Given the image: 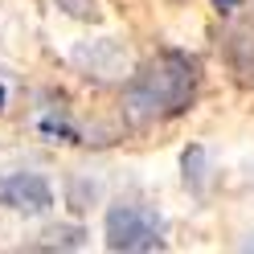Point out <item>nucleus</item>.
Here are the masks:
<instances>
[{"label": "nucleus", "mask_w": 254, "mask_h": 254, "mask_svg": "<svg viewBox=\"0 0 254 254\" xmlns=\"http://www.w3.org/2000/svg\"><path fill=\"white\" fill-rule=\"evenodd\" d=\"M50 238H58L54 246H62V250H78V246H82V238H86V234L78 230V226H66V230H54Z\"/></svg>", "instance_id": "obj_9"}, {"label": "nucleus", "mask_w": 254, "mask_h": 254, "mask_svg": "<svg viewBox=\"0 0 254 254\" xmlns=\"http://www.w3.org/2000/svg\"><path fill=\"white\" fill-rule=\"evenodd\" d=\"M54 4L66 12V17H74V21H99V17H103L94 0H54Z\"/></svg>", "instance_id": "obj_8"}, {"label": "nucleus", "mask_w": 254, "mask_h": 254, "mask_svg": "<svg viewBox=\"0 0 254 254\" xmlns=\"http://www.w3.org/2000/svg\"><path fill=\"white\" fill-rule=\"evenodd\" d=\"M250 250H254V242H250Z\"/></svg>", "instance_id": "obj_11"}, {"label": "nucleus", "mask_w": 254, "mask_h": 254, "mask_svg": "<svg viewBox=\"0 0 254 254\" xmlns=\"http://www.w3.org/2000/svg\"><path fill=\"white\" fill-rule=\"evenodd\" d=\"M0 103H4V90H0Z\"/></svg>", "instance_id": "obj_10"}, {"label": "nucleus", "mask_w": 254, "mask_h": 254, "mask_svg": "<svg viewBox=\"0 0 254 254\" xmlns=\"http://www.w3.org/2000/svg\"><path fill=\"white\" fill-rule=\"evenodd\" d=\"M74 62L86 70V78H111V74H119L127 66V54H123L119 41L99 37V41H90V45H78Z\"/></svg>", "instance_id": "obj_6"}, {"label": "nucleus", "mask_w": 254, "mask_h": 254, "mask_svg": "<svg viewBox=\"0 0 254 254\" xmlns=\"http://www.w3.org/2000/svg\"><path fill=\"white\" fill-rule=\"evenodd\" d=\"M123 103H127V111H131L135 119L164 115V70H160V62H152V66L135 70L131 78H127Z\"/></svg>", "instance_id": "obj_4"}, {"label": "nucleus", "mask_w": 254, "mask_h": 254, "mask_svg": "<svg viewBox=\"0 0 254 254\" xmlns=\"http://www.w3.org/2000/svg\"><path fill=\"white\" fill-rule=\"evenodd\" d=\"M0 205L25 217H41L54 209V189L37 172H8L0 177Z\"/></svg>", "instance_id": "obj_2"}, {"label": "nucleus", "mask_w": 254, "mask_h": 254, "mask_svg": "<svg viewBox=\"0 0 254 254\" xmlns=\"http://www.w3.org/2000/svg\"><path fill=\"white\" fill-rule=\"evenodd\" d=\"M107 250L139 254V250H160L164 246V217L148 205H111L103 221Z\"/></svg>", "instance_id": "obj_1"}, {"label": "nucleus", "mask_w": 254, "mask_h": 254, "mask_svg": "<svg viewBox=\"0 0 254 254\" xmlns=\"http://www.w3.org/2000/svg\"><path fill=\"white\" fill-rule=\"evenodd\" d=\"M160 70H164V115L168 119L185 115L197 94V58H189L181 50H164Z\"/></svg>", "instance_id": "obj_3"}, {"label": "nucleus", "mask_w": 254, "mask_h": 254, "mask_svg": "<svg viewBox=\"0 0 254 254\" xmlns=\"http://www.w3.org/2000/svg\"><path fill=\"white\" fill-rule=\"evenodd\" d=\"M181 168H185V185L193 189V193H201L205 189V148L201 144H193V148H185V160H181Z\"/></svg>", "instance_id": "obj_7"}, {"label": "nucleus", "mask_w": 254, "mask_h": 254, "mask_svg": "<svg viewBox=\"0 0 254 254\" xmlns=\"http://www.w3.org/2000/svg\"><path fill=\"white\" fill-rule=\"evenodd\" d=\"M221 54H226L234 82L254 90V25H230L226 41H221Z\"/></svg>", "instance_id": "obj_5"}]
</instances>
